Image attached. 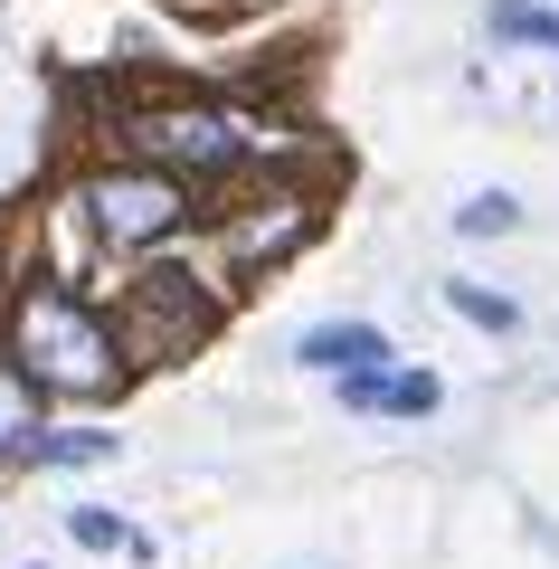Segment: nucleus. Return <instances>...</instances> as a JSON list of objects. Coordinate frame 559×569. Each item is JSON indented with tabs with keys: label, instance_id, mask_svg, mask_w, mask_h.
Masks as SVG:
<instances>
[{
	"label": "nucleus",
	"instance_id": "1",
	"mask_svg": "<svg viewBox=\"0 0 559 569\" xmlns=\"http://www.w3.org/2000/svg\"><path fill=\"white\" fill-rule=\"evenodd\" d=\"M10 342H20V380H39V389H77V399H96V389L123 380L114 332H104L96 313L67 295V284H48V276L20 295V313H10Z\"/></svg>",
	"mask_w": 559,
	"mask_h": 569
},
{
	"label": "nucleus",
	"instance_id": "2",
	"mask_svg": "<svg viewBox=\"0 0 559 569\" xmlns=\"http://www.w3.org/2000/svg\"><path fill=\"white\" fill-rule=\"evenodd\" d=\"M123 133H133L142 162H161V171H228V162H247V123L228 114V104H209V96L142 104Z\"/></svg>",
	"mask_w": 559,
	"mask_h": 569
},
{
	"label": "nucleus",
	"instance_id": "3",
	"mask_svg": "<svg viewBox=\"0 0 559 569\" xmlns=\"http://www.w3.org/2000/svg\"><path fill=\"white\" fill-rule=\"evenodd\" d=\"M86 219H96L104 247H152V238H171L190 209H180V181H171V171L133 162V171H96V181H86Z\"/></svg>",
	"mask_w": 559,
	"mask_h": 569
},
{
	"label": "nucleus",
	"instance_id": "4",
	"mask_svg": "<svg viewBox=\"0 0 559 569\" xmlns=\"http://www.w3.org/2000/svg\"><path fill=\"white\" fill-rule=\"evenodd\" d=\"M142 332H152V351H190L209 332V295L180 276V266H171V276H152V284H142Z\"/></svg>",
	"mask_w": 559,
	"mask_h": 569
},
{
	"label": "nucleus",
	"instance_id": "5",
	"mask_svg": "<svg viewBox=\"0 0 559 569\" xmlns=\"http://www.w3.org/2000/svg\"><path fill=\"white\" fill-rule=\"evenodd\" d=\"M295 351H303L313 370H341V380H360V370H380V361H389V342H380L370 323H313Z\"/></svg>",
	"mask_w": 559,
	"mask_h": 569
},
{
	"label": "nucleus",
	"instance_id": "6",
	"mask_svg": "<svg viewBox=\"0 0 559 569\" xmlns=\"http://www.w3.org/2000/svg\"><path fill=\"white\" fill-rule=\"evenodd\" d=\"M341 399L389 408V418H427V408H437V380H427V370H360V380H341Z\"/></svg>",
	"mask_w": 559,
	"mask_h": 569
},
{
	"label": "nucleus",
	"instance_id": "7",
	"mask_svg": "<svg viewBox=\"0 0 559 569\" xmlns=\"http://www.w3.org/2000/svg\"><path fill=\"white\" fill-rule=\"evenodd\" d=\"M493 39H531L559 58V10H531V0H493Z\"/></svg>",
	"mask_w": 559,
	"mask_h": 569
},
{
	"label": "nucleus",
	"instance_id": "8",
	"mask_svg": "<svg viewBox=\"0 0 559 569\" xmlns=\"http://www.w3.org/2000/svg\"><path fill=\"white\" fill-rule=\"evenodd\" d=\"M29 427H39V408H29V380H20V370H0V456L29 447Z\"/></svg>",
	"mask_w": 559,
	"mask_h": 569
},
{
	"label": "nucleus",
	"instance_id": "9",
	"mask_svg": "<svg viewBox=\"0 0 559 569\" xmlns=\"http://www.w3.org/2000/svg\"><path fill=\"white\" fill-rule=\"evenodd\" d=\"M446 295H456V313H475V323L512 332V305H502V295H483V284H446Z\"/></svg>",
	"mask_w": 559,
	"mask_h": 569
},
{
	"label": "nucleus",
	"instance_id": "10",
	"mask_svg": "<svg viewBox=\"0 0 559 569\" xmlns=\"http://www.w3.org/2000/svg\"><path fill=\"white\" fill-rule=\"evenodd\" d=\"M512 219H521V209H512V200H502V190H493V200H475V209H465L456 228H465V238H502V228H512Z\"/></svg>",
	"mask_w": 559,
	"mask_h": 569
}]
</instances>
